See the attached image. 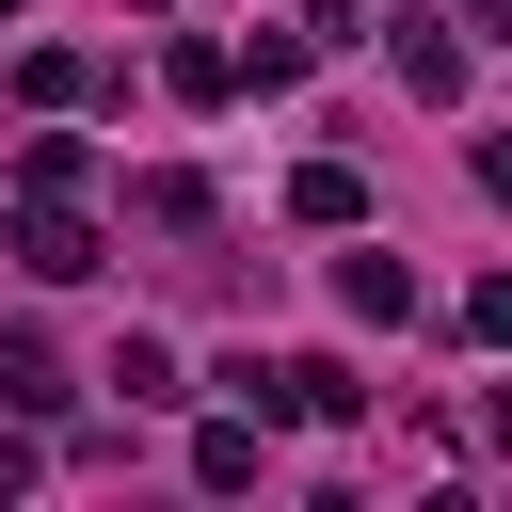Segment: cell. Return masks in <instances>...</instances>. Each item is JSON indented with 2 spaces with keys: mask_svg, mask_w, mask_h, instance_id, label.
I'll return each mask as SVG.
<instances>
[{
  "mask_svg": "<svg viewBox=\"0 0 512 512\" xmlns=\"http://www.w3.org/2000/svg\"><path fill=\"white\" fill-rule=\"evenodd\" d=\"M0 256H16L32 288H80V272H96V224H80V192H16V224H0Z\"/></svg>",
  "mask_w": 512,
  "mask_h": 512,
  "instance_id": "cell-1",
  "label": "cell"
},
{
  "mask_svg": "<svg viewBox=\"0 0 512 512\" xmlns=\"http://www.w3.org/2000/svg\"><path fill=\"white\" fill-rule=\"evenodd\" d=\"M384 64H400V96L464 112V32H448V16H400V32H384Z\"/></svg>",
  "mask_w": 512,
  "mask_h": 512,
  "instance_id": "cell-2",
  "label": "cell"
},
{
  "mask_svg": "<svg viewBox=\"0 0 512 512\" xmlns=\"http://www.w3.org/2000/svg\"><path fill=\"white\" fill-rule=\"evenodd\" d=\"M336 240H352V224H336ZM336 304H352V320H384V336H400V320H416V272H400V256H384V240H352V256H336Z\"/></svg>",
  "mask_w": 512,
  "mask_h": 512,
  "instance_id": "cell-3",
  "label": "cell"
},
{
  "mask_svg": "<svg viewBox=\"0 0 512 512\" xmlns=\"http://www.w3.org/2000/svg\"><path fill=\"white\" fill-rule=\"evenodd\" d=\"M192 480H208V496H256V480H272V416H208V432H192Z\"/></svg>",
  "mask_w": 512,
  "mask_h": 512,
  "instance_id": "cell-4",
  "label": "cell"
},
{
  "mask_svg": "<svg viewBox=\"0 0 512 512\" xmlns=\"http://www.w3.org/2000/svg\"><path fill=\"white\" fill-rule=\"evenodd\" d=\"M0 416H64V352H48L32 320L0 336Z\"/></svg>",
  "mask_w": 512,
  "mask_h": 512,
  "instance_id": "cell-5",
  "label": "cell"
},
{
  "mask_svg": "<svg viewBox=\"0 0 512 512\" xmlns=\"http://www.w3.org/2000/svg\"><path fill=\"white\" fill-rule=\"evenodd\" d=\"M288 224H320V240L368 224V176H352V160H304V176H288Z\"/></svg>",
  "mask_w": 512,
  "mask_h": 512,
  "instance_id": "cell-6",
  "label": "cell"
},
{
  "mask_svg": "<svg viewBox=\"0 0 512 512\" xmlns=\"http://www.w3.org/2000/svg\"><path fill=\"white\" fill-rule=\"evenodd\" d=\"M160 80H176V96H192V112H224V96H240V64H224V48H208V32H176V48H160Z\"/></svg>",
  "mask_w": 512,
  "mask_h": 512,
  "instance_id": "cell-7",
  "label": "cell"
},
{
  "mask_svg": "<svg viewBox=\"0 0 512 512\" xmlns=\"http://www.w3.org/2000/svg\"><path fill=\"white\" fill-rule=\"evenodd\" d=\"M224 64H240V96H288V80L320 64V48H304V32H256V48H224Z\"/></svg>",
  "mask_w": 512,
  "mask_h": 512,
  "instance_id": "cell-8",
  "label": "cell"
},
{
  "mask_svg": "<svg viewBox=\"0 0 512 512\" xmlns=\"http://www.w3.org/2000/svg\"><path fill=\"white\" fill-rule=\"evenodd\" d=\"M80 176H96L80 128H32V144H16V192H80Z\"/></svg>",
  "mask_w": 512,
  "mask_h": 512,
  "instance_id": "cell-9",
  "label": "cell"
},
{
  "mask_svg": "<svg viewBox=\"0 0 512 512\" xmlns=\"http://www.w3.org/2000/svg\"><path fill=\"white\" fill-rule=\"evenodd\" d=\"M16 96L32 112H80V48H16Z\"/></svg>",
  "mask_w": 512,
  "mask_h": 512,
  "instance_id": "cell-10",
  "label": "cell"
}]
</instances>
